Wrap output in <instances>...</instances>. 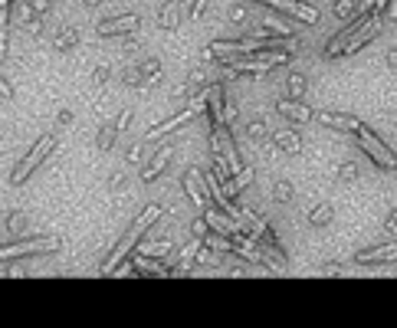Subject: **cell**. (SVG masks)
<instances>
[{
  "label": "cell",
  "mask_w": 397,
  "mask_h": 328,
  "mask_svg": "<svg viewBox=\"0 0 397 328\" xmlns=\"http://www.w3.org/2000/svg\"><path fill=\"white\" fill-rule=\"evenodd\" d=\"M158 217H161V207H158V203H148V207H145V210H141V214H138L135 220H132V227L125 230V237H122L118 243H115V250L109 253L105 259H102V266H99V273H102V276H112L115 269L122 266L125 256H128V253H132V250L138 246V240H141V233H145V230H148L151 224L158 220Z\"/></svg>",
  "instance_id": "obj_1"
},
{
  "label": "cell",
  "mask_w": 397,
  "mask_h": 328,
  "mask_svg": "<svg viewBox=\"0 0 397 328\" xmlns=\"http://www.w3.org/2000/svg\"><path fill=\"white\" fill-rule=\"evenodd\" d=\"M56 141H60V138H56V131H46V135H39L37 145H33V148L26 152L24 161H20L17 167H13V174H10V188H24V184H26V177L33 174V171H37L39 164H43L53 152H56Z\"/></svg>",
  "instance_id": "obj_2"
},
{
  "label": "cell",
  "mask_w": 397,
  "mask_h": 328,
  "mask_svg": "<svg viewBox=\"0 0 397 328\" xmlns=\"http://www.w3.org/2000/svg\"><path fill=\"white\" fill-rule=\"evenodd\" d=\"M355 145L368 154V161H374V167H381V171H397V154L391 152L385 145V138H381L378 131H371L364 122H361V128L355 131Z\"/></svg>",
  "instance_id": "obj_3"
},
{
  "label": "cell",
  "mask_w": 397,
  "mask_h": 328,
  "mask_svg": "<svg viewBox=\"0 0 397 328\" xmlns=\"http://www.w3.org/2000/svg\"><path fill=\"white\" fill-rule=\"evenodd\" d=\"M240 227L247 230V233H253L256 240H260V250H266L270 256L276 259V266H285L289 259H285L283 246H279V240H276V233L266 224H263V217H256V210H249V207H243V217H240Z\"/></svg>",
  "instance_id": "obj_4"
},
{
  "label": "cell",
  "mask_w": 397,
  "mask_h": 328,
  "mask_svg": "<svg viewBox=\"0 0 397 328\" xmlns=\"http://www.w3.org/2000/svg\"><path fill=\"white\" fill-rule=\"evenodd\" d=\"M200 112H207V92H200L197 102H191V105H184L181 112H174L171 118H164V122H158V125H151L145 135H141V141H155V138H164V135H174L177 128H184L191 118H197Z\"/></svg>",
  "instance_id": "obj_5"
},
{
  "label": "cell",
  "mask_w": 397,
  "mask_h": 328,
  "mask_svg": "<svg viewBox=\"0 0 397 328\" xmlns=\"http://www.w3.org/2000/svg\"><path fill=\"white\" fill-rule=\"evenodd\" d=\"M387 17H385V10L378 7V10H371L368 17H364V24L355 30V37H351V43L345 46V56H358L368 43H374V39L381 37V24H385Z\"/></svg>",
  "instance_id": "obj_6"
},
{
  "label": "cell",
  "mask_w": 397,
  "mask_h": 328,
  "mask_svg": "<svg viewBox=\"0 0 397 328\" xmlns=\"http://www.w3.org/2000/svg\"><path fill=\"white\" fill-rule=\"evenodd\" d=\"M62 246V240L56 237H39V240H24V243H7L3 250H0V259L3 263H10L17 256H39V253H56Z\"/></svg>",
  "instance_id": "obj_7"
},
{
  "label": "cell",
  "mask_w": 397,
  "mask_h": 328,
  "mask_svg": "<svg viewBox=\"0 0 397 328\" xmlns=\"http://www.w3.org/2000/svg\"><path fill=\"white\" fill-rule=\"evenodd\" d=\"M351 263L355 266H394L397 263V240L394 243H378V246H368V250H361L351 256Z\"/></svg>",
  "instance_id": "obj_8"
},
{
  "label": "cell",
  "mask_w": 397,
  "mask_h": 328,
  "mask_svg": "<svg viewBox=\"0 0 397 328\" xmlns=\"http://www.w3.org/2000/svg\"><path fill=\"white\" fill-rule=\"evenodd\" d=\"M138 24H141V17L138 13H122V17H109V20H102L96 30H99V37H122V33H135Z\"/></svg>",
  "instance_id": "obj_9"
},
{
  "label": "cell",
  "mask_w": 397,
  "mask_h": 328,
  "mask_svg": "<svg viewBox=\"0 0 397 328\" xmlns=\"http://www.w3.org/2000/svg\"><path fill=\"white\" fill-rule=\"evenodd\" d=\"M276 112L283 115V118H289L292 125H309V122H315V112H312L309 105L302 99H289V95L276 102Z\"/></svg>",
  "instance_id": "obj_10"
},
{
  "label": "cell",
  "mask_w": 397,
  "mask_h": 328,
  "mask_svg": "<svg viewBox=\"0 0 397 328\" xmlns=\"http://www.w3.org/2000/svg\"><path fill=\"white\" fill-rule=\"evenodd\" d=\"M184 194H187V201H194V207H207V174H200L197 167H187L184 171Z\"/></svg>",
  "instance_id": "obj_11"
},
{
  "label": "cell",
  "mask_w": 397,
  "mask_h": 328,
  "mask_svg": "<svg viewBox=\"0 0 397 328\" xmlns=\"http://www.w3.org/2000/svg\"><path fill=\"white\" fill-rule=\"evenodd\" d=\"M204 220L211 224V230H220V233H227V237H236V233H243V227H240V224H236V220L227 214V210H220L217 203H213V207H211V203L204 207Z\"/></svg>",
  "instance_id": "obj_12"
},
{
  "label": "cell",
  "mask_w": 397,
  "mask_h": 328,
  "mask_svg": "<svg viewBox=\"0 0 397 328\" xmlns=\"http://www.w3.org/2000/svg\"><path fill=\"white\" fill-rule=\"evenodd\" d=\"M315 122L325 128H335V131H345V135H355L361 128V118L345 115V112H315Z\"/></svg>",
  "instance_id": "obj_13"
},
{
  "label": "cell",
  "mask_w": 397,
  "mask_h": 328,
  "mask_svg": "<svg viewBox=\"0 0 397 328\" xmlns=\"http://www.w3.org/2000/svg\"><path fill=\"white\" fill-rule=\"evenodd\" d=\"M171 145H168V148H158V152H155V158H151L148 164H145V167H141V184H151V181H158V177L164 174V167H168V161H171Z\"/></svg>",
  "instance_id": "obj_14"
},
{
  "label": "cell",
  "mask_w": 397,
  "mask_h": 328,
  "mask_svg": "<svg viewBox=\"0 0 397 328\" xmlns=\"http://www.w3.org/2000/svg\"><path fill=\"white\" fill-rule=\"evenodd\" d=\"M270 138H273V145L279 148V152H285V154H299V152H302V138H299V131H292V128H279V131H273Z\"/></svg>",
  "instance_id": "obj_15"
},
{
  "label": "cell",
  "mask_w": 397,
  "mask_h": 328,
  "mask_svg": "<svg viewBox=\"0 0 397 328\" xmlns=\"http://www.w3.org/2000/svg\"><path fill=\"white\" fill-rule=\"evenodd\" d=\"M181 13H177V0H164L161 3V10H158V26L161 30H168V33H174L177 26H181Z\"/></svg>",
  "instance_id": "obj_16"
},
{
  "label": "cell",
  "mask_w": 397,
  "mask_h": 328,
  "mask_svg": "<svg viewBox=\"0 0 397 328\" xmlns=\"http://www.w3.org/2000/svg\"><path fill=\"white\" fill-rule=\"evenodd\" d=\"M273 201L279 203V207H292L296 203V188H292V181H285V177H279V181H273Z\"/></svg>",
  "instance_id": "obj_17"
},
{
  "label": "cell",
  "mask_w": 397,
  "mask_h": 328,
  "mask_svg": "<svg viewBox=\"0 0 397 328\" xmlns=\"http://www.w3.org/2000/svg\"><path fill=\"white\" fill-rule=\"evenodd\" d=\"M306 220L312 227H328L332 224V207L328 203H309L306 207Z\"/></svg>",
  "instance_id": "obj_18"
},
{
  "label": "cell",
  "mask_w": 397,
  "mask_h": 328,
  "mask_svg": "<svg viewBox=\"0 0 397 328\" xmlns=\"http://www.w3.org/2000/svg\"><path fill=\"white\" fill-rule=\"evenodd\" d=\"M263 26H266V30H276V33H283V37H296V24H292V20H283L279 10L266 13V17H263Z\"/></svg>",
  "instance_id": "obj_19"
},
{
  "label": "cell",
  "mask_w": 397,
  "mask_h": 328,
  "mask_svg": "<svg viewBox=\"0 0 397 328\" xmlns=\"http://www.w3.org/2000/svg\"><path fill=\"white\" fill-rule=\"evenodd\" d=\"M161 79V60L151 56V60H141V89H151Z\"/></svg>",
  "instance_id": "obj_20"
},
{
  "label": "cell",
  "mask_w": 397,
  "mask_h": 328,
  "mask_svg": "<svg viewBox=\"0 0 397 328\" xmlns=\"http://www.w3.org/2000/svg\"><path fill=\"white\" fill-rule=\"evenodd\" d=\"M306 89H309V79L302 76V73H289V79H285V95L289 99H302Z\"/></svg>",
  "instance_id": "obj_21"
},
{
  "label": "cell",
  "mask_w": 397,
  "mask_h": 328,
  "mask_svg": "<svg viewBox=\"0 0 397 328\" xmlns=\"http://www.w3.org/2000/svg\"><path fill=\"white\" fill-rule=\"evenodd\" d=\"M358 161H342L338 164V184H355V181H358Z\"/></svg>",
  "instance_id": "obj_22"
},
{
  "label": "cell",
  "mask_w": 397,
  "mask_h": 328,
  "mask_svg": "<svg viewBox=\"0 0 397 328\" xmlns=\"http://www.w3.org/2000/svg\"><path fill=\"white\" fill-rule=\"evenodd\" d=\"M171 246H174L171 240H151V243H141V250L138 253H145V256H158V259H161V256L171 253Z\"/></svg>",
  "instance_id": "obj_23"
},
{
  "label": "cell",
  "mask_w": 397,
  "mask_h": 328,
  "mask_svg": "<svg viewBox=\"0 0 397 328\" xmlns=\"http://www.w3.org/2000/svg\"><path fill=\"white\" fill-rule=\"evenodd\" d=\"M273 131H270V122L266 118H253L247 125V138H253V141H260V138H270Z\"/></svg>",
  "instance_id": "obj_24"
},
{
  "label": "cell",
  "mask_w": 397,
  "mask_h": 328,
  "mask_svg": "<svg viewBox=\"0 0 397 328\" xmlns=\"http://www.w3.org/2000/svg\"><path fill=\"white\" fill-rule=\"evenodd\" d=\"M332 13L338 20H351V17H358V0H335Z\"/></svg>",
  "instance_id": "obj_25"
},
{
  "label": "cell",
  "mask_w": 397,
  "mask_h": 328,
  "mask_svg": "<svg viewBox=\"0 0 397 328\" xmlns=\"http://www.w3.org/2000/svg\"><path fill=\"white\" fill-rule=\"evenodd\" d=\"M115 141H118V125L115 122H109V125L102 128V138H99V148L102 152H112Z\"/></svg>",
  "instance_id": "obj_26"
},
{
  "label": "cell",
  "mask_w": 397,
  "mask_h": 328,
  "mask_svg": "<svg viewBox=\"0 0 397 328\" xmlns=\"http://www.w3.org/2000/svg\"><path fill=\"white\" fill-rule=\"evenodd\" d=\"M76 43H79V33L76 30H60V37L53 43V50H73Z\"/></svg>",
  "instance_id": "obj_27"
},
{
  "label": "cell",
  "mask_w": 397,
  "mask_h": 328,
  "mask_svg": "<svg viewBox=\"0 0 397 328\" xmlns=\"http://www.w3.org/2000/svg\"><path fill=\"white\" fill-rule=\"evenodd\" d=\"M204 7H207V0H187L184 3V20H197V17H204Z\"/></svg>",
  "instance_id": "obj_28"
},
{
  "label": "cell",
  "mask_w": 397,
  "mask_h": 328,
  "mask_svg": "<svg viewBox=\"0 0 397 328\" xmlns=\"http://www.w3.org/2000/svg\"><path fill=\"white\" fill-rule=\"evenodd\" d=\"M230 20H233V24H243V20H249V7H247V3H236L233 10H230Z\"/></svg>",
  "instance_id": "obj_29"
},
{
  "label": "cell",
  "mask_w": 397,
  "mask_h": 328,
  "mask_svg": "<svg viewBox=\"0 0 397 328\" xmlns=\"http://www.w3.org/2000/svg\"><path fill=\"white\" fill-rule=\"evenodd\" d=\"M141 145H145V141L138 138L135 145H132V148H128V154H125V158H128V164H138V158H141Z\"/></svg>",
  "instance_id": "obj_30"
},
{
  "label": "cell",
  "mask_w": 397,
  "mask_h": 328,
  "mask_svg": "<svg viewBox=\"0 0 397 328\" xmlns=\"http://www.w3.org/2000/svg\"><path fill=\"white\" fill-rule=\"evenodd\" d=\"M249 181H253V167H243V171L236 174V184H240V190H247Z\"/></svg>",
  "instance_id": "obj_31"
},
{
  "label": "cell",
  "mask_w": 397,
  "mask_h": 328,
  "mask_svg": "<svg viewBox=\"0 0 397 328\" xmlns=\"http://www.w3.org/2000/svg\"><path fill=\"white\" fill-rule=\"evenodd\" d=\"M385 233H391V237H397V210H391L385 220Z\"/></svg>",
  "instance_id": "obj_32"
},
{
  "label": "cell",
  "mask_w": 397,
  "mask_h": 328,
  "mask_svg": "<svg viewBox=\"0 0 397 328\" xmlns=\"http://www.w3.org/2000/svg\"><path fill=\"white\" fill-rule=\"evenodd\" d=\"M109 73H112V66H109V63H102L99 69H96V86H102V82L109 79Z\"/></svg>",
  "instance_id": "obj_33"
},
{
  "label": "cell",
  "mask_w": 397,
  "mask_h": 328,
  "mask_svg": "<svg viewBox=\"0 0 397 328\" xmlns=\"http://www.w3.org/2000/svg\"><path fill=\"white\" fill-rule=\"evenodd\" d=\"M385 17H387V20H391V24H397V0H387Z\"/></svg>",
  "instance_id": "obj_34"
},
{
  "label": "cell",
  "mask_w": 397,
  "mask_h": 328,
  "mask_svg": "<svg viewBox=\"0 0 397 328\" xmlns=\"http://www.w3.org/2000/svg\"><path fill=\"white\" fill-rule=\"evenodd\" d=\"M69 122H73V112H66V109H62V112L56 115V128H66Z\"/></svg>",
  "instance_id": "obj_35"
},
{
  "label": "cell",
  "mask_w": 397,
  "mask_h": 328,
  "mask_svg": "<svg viewBox=\"0 0 397 328\" xmlns=\"http://www.w3.org/2000/svg\"><path fill=\"white\" fill-rule=\"evenodd\" d=\"M33 10H37V17H46V10H50V0H33Z\"/></svg>",
  "instance_id": "obj_36"
},
{
  "label": "cell",
  "mask_w": 397,
  "mask_h": 328,
  "mask_svg": "<svg viewBox=\"0 0 397 328\" xmlns=\"http://www.w3.org/2000/svg\"><path fill=\"white\" fill-rule=\"evenodd\" d=\"M378 7V0H358V13H371Z\"/></svg>",
  "instance_id": "obj_37"
},
{
  "label": "cell",
  "mask_w": 397,
  "mask_h": 328,
  "mask_svg": "<svg viewBox=\"0 0 397 328\" xmlns=\"http://www.w3.org/2000/svg\"><path fill=\"white\" fill-rule=\"evenodd\" d=\"M322 273H328V276H338V273H342V263H325Z\"/></svg>",
  "instance_id": "obj_38"
},
{
  "label": "cell",
  "mask_w": 397,
  "mask_h": 328,
  "mask_svg": "<svg viewBox=\"0 0 397 328\" xmlns=\"http://www.w3.org/2000/svg\"><path fill=\"white\" fill-rule=\"evenodd\" d=\"M387 66H391V69H397V50L387 53Z\"/></svg>",
  "instance_id": "obj_39"
},
{
  "label": "cell",
  "mask_w": 397,
  "mask_h": 328,
  "mask_svg": "<svg viewBox=\"0 0 397 328\" xmlns=\"http://www.w3.org/2000/svg\"><path fill=\"white\" fill-rule=\"evenodd\" d=\"M89 3H92V7H99V3H102V0H89Z\"/></svg>",
  "instance_id": "obj_40"
}]
</instances>
